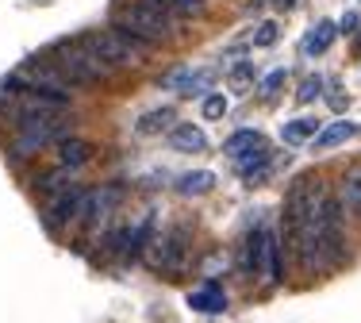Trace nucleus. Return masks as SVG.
Listing matches in <instances>:
<instances>
[{
	"label": "nucleus",
	"mask_w": 361,
	"mask_h": 323,
	"mask_svg": "<svg viewBox=\"0 0 361 323\" xmlns=\"http://www.w3.org/2000/svg\"><path fill=\"white\" fill-rule=\"evenodd\" d=\"M47 58H54V73L66 85H104L108 81V66L97 62L89 47L81 42H54L47 50Z\"/></svg>",
	"instance_id": "obj_1"
},
{
	"label": "nucleus",
	"mask_w": 361,
	"mask_h": 323,
	"mask_svg": "<svg viewBox=\"0 0 361 323\" xmlns=\"http://www.w3.org/2000/svg\"><path fill=\"white\" fill-rule=\"evenodd\" d=\"M66 135H70V112H50V116H42V120L16 123V131H12V158H35L42 147L62 142Z\"/></svg>",
	"instance_id": "obj_2"
},
{
	"label": "nucleus",
	"mask_w": 361,
	"mask_h": 323,
	"mask_svg": "<svg viewBox=\"0 0 361 323\" xmlns=\"http://www.w3.org/2000/svg\"><path fill=\"white\" fill-rule=\"evenodd\" d=\"M116 16H123V20L131 23L139 35L150 39V42H166V39H173V31H177L173 16L161 12L154 0H131V4H123Z\"/></svg>",
	"instance_id": "obj_3"
},
{
	"label": "nucleus",
	"mask_w": 361,
	"mask_h": 323,
	"mask_svg": "<svg viewBox=\"0 0 361 323\" xmlns=\"http://www.w3.org/2000/svg\"><path fill=\"white\" fill-rule=\"evenodd\" d=\"M85 47L97 54V62H104L108 70H131V66H139L142 58L135 54L131 47H127L123 39L116 35L111 28H104V31H92L89 39H85Z\"/></svg>",
	"instance_id": "obj_4"
},
{
	"label": "nucleus",
	"mask_w": 361,
	"mask_h": 323,
	"mask_svg": "<svg viewBox=\"0 0 361 323\" xmlns=\"http://www.w3.org/2000/svg\"><path fill=\"white\" fill-rule=\"evenodd\" d=\"M119 200H123V193L116 189V185H100V189L85 193V212L81 219L89 224V231H100V227L111 219V212L119 208Z\"/></svg>",
	"instance_id": "obj_5"
},
{
	"label": "nucleus",
	"mask_w": 361,
	"mask_h": 323,
	"mask_svg": "<svg viewBox=\"0 0 361 323\" xmlns=\"http://www.w3.org/2000/svg\"><path fill=\"white\" fill-rule=\"evenodd\" d=\"M81 212H85V189L70 185V189H62L58 197H50L47 224H50V227H70L73 219H81Z\"/></svg>",
	"instance_id": "obj_6"
},
{
	"label": "nucleus",
	"mask_w": 361,
	"mask_h": 323,
	"mask_svg": "<svg viewBox=\"0 0 361 323\" xmlns=\"http://www.w3.org/2000/svg\"><path fill=\"white\" fill-rule=\"evenodd\" d=\"M185 246H188V239L180 231H173V235H166V239L146 254V262H150L154 269H161V274H173L180 262H185Z\"/></svg>",
	"instance_id": "obj_7"
},
{
	"label": "nucleus",
	"mask_w": 361,
	"mask_h": 323,
	"mask_svg": "<svg viewBox=\"0 0 361 323\" xmlns=\"http://www.w3.org/2000/svg\"><path fill=\"white\" fill-rule=\"evenodd\" d=\"M257 274H262L265 281H273V285H281V277H285V262H281V235H277V231H265Z\"/></svg>",
	"instance_id": "obj_8"
},
{
	"label": "nucleus",
	"mask_w": 361,
	"mask_h": 323,
	"mask_svg": "<svg viewBox=\"0 0 361 323\" xmlns=\"http://www.w3.org/2000/svg\"><path fill=\"white\" fill-rule=\"evenodd\" d=\"M338 204H342V212H350L354 219H361V162H354V166L342 173Z\"/></svg>",
	"instance_id": "obj_9"
},
{
	"label": "nucleus",
	"mask_w": 361,
	"mask_h": 323,
	"mask_svg": "<svg viewBox=\"0 0 361 323\" xmlns=\"http://www.w3.org/2000/svg\"><path fill=\"white\" fill-rule=\"evenodd\" d=\"M92 158V142L89 139H77V135H66L62 142H58V166L62 169H81L85 162Z\"/></svg>",
	"instance_id": "obj_10"
},
{
	"label": "nucleus",
	"mask_w": 361,
	"mask_h": 323,
	"mask_svg": "<svg viewBox=\"0 0 361 323\" xmlns=\"http://www.w3.org/2000/svg\"><path fill=\"white\" fill-rule=\"evenodd\" d=\"M169 147L180 150V154H200L208 147V139H204V131L196 123H173L169 127Z\"/></svg>",
	"instance_id": "obj_11"
},
{
	"label": "nucleus",
	"mask_w": 361,
	"mask_h": 323,
	"mask_svg": "<svg viewBox=\"0 0 361 323\" xmlns=\"http://www.w3.org/2000/svg\"><path fill=\"white\" fill-rule=\"evenodd\" d=\"M212 189H216V173L212 169H192V173H180V181H177L180 197H200V193H212Z\"/></svg>",
	"instance_id": "obj_12"
},
{
	"label": "nucleus",
	"mask_w": 361,
	"mask_h": 323,
	"mask_svg": "<svg viewBox=\"0 0 361 323\" xmlns=\"http://www.w3.org/2000/svg\"><path fill=\"white\" fill-rule=\"evenodd\" d=\"M111 31H116V35H119V39H123V42H127V47H131V50H135V54H139V58H146V54H150V50H154V42H150V39H146V35H139V31H135V28H131V23H127V20H123V16H111Z\"/></svg>",
	"instance_id": "obj_13"
},
{
	"label": "nucleus",
	"mask_w": 361,
	"mask_h": 323,
	"mask_svg": "<svg viewBox=\"0 0 361 323\" xmlns=\"http://www.w3.org/2000/svg\"><path fill=\"white\" fill-rule=\"evenodd\" d=\"M354 135H357V127L350 123V120H334L326 131L315 135V147H319V150H331V147H342L346 139H354Z\"/></svg>",
	"instance_id": "obj_14"
},
{
	"label": "nucleus",
	"mask_w": 361,
	"mask_h": 323,
	"mask_svg": "<svg viewBox=\"0 0 361 323\" xmlns=\"http://www.w3.org/2000/svg\"><path fill=\"white\" fill-rule=\"evenodd\" d=\"M315 131H319V123H315L312 116H304V120H288L281 127V139H285L288 147H300V142H312Z\"/></svg>",
	"instance_id": "obj_15"
},
{
	"label": "nucleus",
	"mask_w": 361,
	"mask_h": 323,
	"mask_svg": "<svg viewBox=\"0 0 361 323\" xmlns=\"http://www.w3.org/2000/svg\"><path fill=\"white\" fill-rule=\"evenodd\" d=\"M257 147H265V142H262V135H257L254 127H243V131H235L227 142H223V150H227L231 158H243V154H250V150H257Z\"/></svg>",
	"instance_id": "obj_16"
},
{
	"label": "nucleus",
	"mask_w": 361,
	"mask_h": 323,
	"mask_svg": "<svg viewBox=\"0 0 361 323\" xmlns=\"http://www.w3.org/2000/svg\"><path fill=\"white\" fill-rule=\"evenodd\" d=\"M70 169H62V166H54V169H47V173H39L35 177V193H42V197H58L62 189H70Z\"/></svg>",
	"instance_id": "obj_17"
},
{
	"label": "nucleus",
	"mask_w": 361,
	"mask_h": 323,
	"mask_svg": "<svg viewBox=\"0 0 361 323\" xmlns=\"http://www.w3.org/2000/svg\"><path fill=\"white\" fill-rule=\"evenodd\" d=\"M338 39V23H319V28L312 31V39L304 42V54H312V58H319V54H326V50H331V42Z\"/></svg>",
	"instance_id": "obj_18"
},
{
	"label": "nucleus",
	"mask_w": 361,
	"mask_h": 323,
	"mask_svg": "<svg viewBox=\"0 0 361 323\" xmlns=\"http://www.w3.org/2000/svg\"><path fill=\"white\" fill-rule=\"evenodd\" d=\"M173 123H177L173 108H154V112H146L142 120H139V131L142 135H161V131H169Z\"/></svg>",
	"instance_id": "obj_19"
},
{
	"label": "nucleus",
	"mask_w": 361,
	"mask_h": 323,
	"mask_svg": "<svg viewBox=\"0 0 361 323\" xmlns=\"http://www.w3.org/2000/svg\"><path fill=\"white\" fill-rule=\"evenodd\" d=\"M235 169H238V177H257L262 169H269V150L257 147V150H250V154L235 158Z\"/></svg>",
	"instance_id": "obj_20"
},
{
	"label": "nucleus",
	"mask_w": 361,
	"mask_h": 323,
	"mask_svg": "<svg viewBox=\"0 0 361 323\" xmlns=\"http://www.w3.org/2000/svg\"><path fill=\"white\" fill-rule=\"evenodd\" d=\"M150 235H154V219H142L139 227H131V239H127V258H142L146 246H150Z\"/></svg>",
	"instance_id": "obj_21"
},
{
	"label": "nucleus",
	"mask_w": 361,
	"mask_h": 323,
	"mask_svg": "<svg viewBox=\"0 0 361 323\" xmlns=\"http://www.w3.org/2000/svg\"><path fill=\"white\" fill-rule=\"evenodd\" d=\"M188 304H192L196 312H223V308H227V296H223L219 288H204V293L188 296Z\"/></svg>",
	"instance_id": "obj_22"
},
{
	"label": "nucleus",
	"mask_w": 361,
	"mask_h": 323,
	"mask_svg": "<svg viewBox=\"0 0 361 323\" xmlns=\"http://www.w3.org/2000/svg\"><path fill=\"white\" fill-rule=\"evenodd\" d=\"M154 4L169 16H200L204 12V0H154Z\"/></svg>",
	"instance_id": "obj_23"
},
{
	"label": "nucleus",
	"mask_w": 361,
	"mask_h": 323,
	"mask_svg": "<svg viewBox=\"0 0 361 323\" xmlns=\"http://www.w3.org/2000/svg\"><path fill=\"white\" fill-rule=\"evenodd\" d=\"M127 239H131V227H111L104 239V258H119L127 254Z\"/></svg>",
	"instance_id": "obj_24"
},
{
	"label": "nucleus",
	"mask_w": 361,
	"mask_h": 323,
	"mask_svg": "<svg viewBox=\"0 0 361 323\" xmlns=\"http://www.w3.org/2000/svg\"><path fill=\"white\" fill-rule=\"evenodd\" d=\"M262 239H265L262 227H257V231H250V239H246V258H243V266L250 269V274H257V262H262Z\"/></svg>",
	"instance_id": "obj_25"
},
{
	"label": "nucleus",
	"mask_w": 361,
	"mask_h": 323,
	"mask_svg": "<svg viewBox=\"0 0 361 323\" xmlns=\"http://www.w3.org/2000/svg\"><path fill=\"white\" fill-rule=\"evenodd\" d=\"M200 112H204V120H223V116H227V97L208 92V97L200 100Z\"/></svg>",
	"instance_id": "obj_26"
},
{
	"label": "nucleus",
	"mask_w": 361,
	"mask_h": 323,
	"mask_svg": "<svg viewBox=\"0 0 361 323\" xmlns=\"http://www.w3.org/2000/svg\"><path fill=\"white\" fill-rule=\"evenodd\" d=\"M285 81H288V73H285V70H273L269 78L257 85V97H262V100H273L281 89H285Z\"/></svg>",
	"instance_id": "obj_27"
},
{
	"label": "nucleus",
	"mask_w": 361,
	"mask_h": 323,
	"mask_svg": "<svg viewBox=\"0 0 361 323\" xmlns=\"http://www.w3.org/2000/svg\"><path fill=\"white\" fill-rule=\"evenodd\" d=\"M319 92H323V81L319 78H307L304 85H300L296 100H300V104H312V100H319Z\"/></svg>",
	"instance_id": "obj_28"
},
{
	"label": "nucleus",
	"mask_w": 361,
	"mask_h": 323,
	"mask_svg": "<svg viewBox=\"0 0 361 323\" xmlns=\"http://www.w3.org/2000/svg\"><path fill=\"white\" fill-rule=\"evenodd\" d=\"M254 42H257V47H277V42H281V28H277V23H262L257 35H254Z\"/></svg>",
	"instance_id": "obj_29"
},
{
	"label": "nucleus",
	"mask_w": 361,
	"mask_h": 323,
	"mask_svg": "<svg viewBox=\"0 0 361 323\" xmlns=\"http://www.w3.org/2000/svg\"><path fill=\"white\" fill-rule=\"evenodd\" d=\"M254 81V66L250 62H235L231 66V85H235V89H243V85H250Z\"/></svg>",
	"instance_id": "obj_30"
},
{
	"label": "nucleus",
	"mask_w": 361,
	"mask_h": 323,
	"mask_svg": "<svg viewBox=\"0 0 361 323\" xmlns=\"http://www.w3.org/2000/svg\"><path fill=\"white\" fill-rule=\"evenodd\" d=\"M326 104H331L334 112H346V108H350V97H342V92H338V97H331Z\"/></svg>",
	"instance_id": "obj_31"
},
{
	"label": "nucleus",
	"mask_w": 361,
	"mask_h": 323,
	"mask_svg": "<svg viewBox=\"0 0 361 323\" xmlns=\"http://www.w3.org/2000/svg\"><path fill=\"white\" fill-rule=\"evenodd\" d=\"M296 4H300V0H273V8H281V12H292Z\"/></svg>",
	"instance_id": "obj_32"
}]
</instances>
